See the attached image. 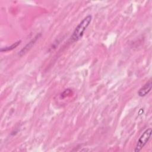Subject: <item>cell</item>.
I'll list each match as a JSON object with an SVG mask.
<instances>
[{"mask_svg":"<svg viewBox=\"0 0 152 152\" xmlns=\"http://www.w3.org/2000/svg\"><path fill=\"white\" fill-rule=\"evenodd\" d=\"M92 20V16L91 15H88L78 24L74 30L71 36V40L73 42H75L80 39L86 30L91 23Z\"/></svg>","mask_w":152,"mask_h":152,"instance_id":"1","label":"cell"},{"mask_svg":"<svg viewBox=\"0 0 152 152\" xmlns=\"http://www.w3.org/2000/svg\"><path fill=\"white\" fill-rule=\"evenodd\" d=\"M152 129L151 128L145 129L139 138L134 149L135 152H139L147 144L151 135Z\"/></svg>","mask_w":152,"mask_h":152,"instance_id":"2","label":"cell"},{"mask_svg":"<svg viewBox=\"0 0 152 152\" xmlns=\"http://www.w3.org/2000/svg\"><path fill=\"white\" fill-rule=\"evenodd\" d=\"M152 83L151 80H150L144 86H143L138 91V94L140 97H144L148 94L151 90Z\"/></svg>","mask_w":152,"mask_h":152,"instance_id":"3","label":"cell"},{"mask_svg":"<svg viewBox=\"0 0 152 152\" xmlns=\"http://www.w3.org/2000/svg\"><path fill=\"white\" fill-rule=\"evenodd\" d=\"M37 39V38L36 37V39L32 40L30 41L28 43H27V44L25 46V47H24V48H23V49L20 50V52H19L18 54H19L20 56H22V55H23L24 54H25L27 51H28V50L31 48V47L33 46V45L34 44V42L36 41Z\"/></svg>","mask_w":152,"mask_h":152,"instance_id":"4","label":"cell"},{"mask_svg":"<svg viewBox=\"0 0 152 152\" xmlns=\"http://www.w3.org/2000/svg\"><path fill=\"white\" fill-rule=\"evenodd\" d=\"M21 43V40H19V41H17V42L13 43L12 45H11L10 46H7L5 48H1V52H7V51H10V50H11L14 49H15L16 47H17Z\"/></svg>","mask_w":152,"mask_h":152,"instance_id":"5","label":"cell"}]
</instances>
